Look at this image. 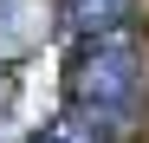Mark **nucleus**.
<instances>
[{
  "instance_id": "obj_1",
  "label": "nucleus",
  "mask_w": 149,
  "mask_h": 143,
  "mask_svg": "<svg viewBox=\"0 0 149 143\" xmlns=\"http://www.w3.org/2000/svg\"><path fill=\"white\" fill-rule=\"evenodd\" d=\"M71 111H84L104 137H123L136 124V98H143V46L130 26L117 33H91L71 59Z\"/></svg>"
},
{
  "instance_id": "obj_2",
  "label": "nucleus",
  "mask_w": 149,
  "mask_h": 143,
  "mask_svg": "<svg viewBox=\"0 0 149 143\" xmlns=\"http://www.w3.org/2000/svg\"><path fill=\"white\" fill-rule=\"evenodd\" d=\"M65 20H71V33H117V26H130L136 20V0H65Z\"/></svg>"
}]
</instances>
